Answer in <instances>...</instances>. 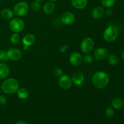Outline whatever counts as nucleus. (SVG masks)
Wrapping results in <instances>:
<instances>
[{"instance_id":"72a5a7b5","label":"nucleus","mask_w":124,"mask_h":124,"mask_svg":"<svg viewBox=\"0 0 124 124\" xmlns=\"http://www.w3.org/2000/svg\"><path fill=\"white\" fill-rule=\"evenodd\" d=\"M35 1H36V2H41V1H44V0H35Z\"/></svg>"},{"instance_id":"5701e85b","label":"nucleus","mask_w":124,"mask_h":124,"mask_svg":"<svg viewBox=\"0 0 124 124\" xmlns=\"http://www.w3.org/2000/svg\"><path fill=\"white\" fill-rule=\"evenodd\" d=\"M116 0H101V4L105 8H110L115 5Z\"/></svg>"},{"instance_id":"4468645a","label":"nucleus","mask_w":124,"mask_h":124,"mask_svg":"<svg viewBox=\"0 0 124 124\" xmlns=\"http://www.w3.org/2000/svg\"><path fill=\"white\" fill-rule=\"evenodd\" d=\"M87 0H71V5L76 9H84L87 7Z\"/></svg>"},{"instance_id":"2eb2a0df","label":"nucleus","mask_w":124,"mask_h":124,"mask_svg":"<svg viewBox=\"0 0 124 124\" xmlns=\"http://www.w3.org/2000/svg\"><path fill=\"white\" fill-rule=\"evenodd\" d=\"M10 73L9 67L4 63H0V79H3Z\"/></svg>"},{"instance_id":"f03ea898","label":"nucleus","mask_w":124,"mask_h":124,"mask_svg":"<svg viewBox=\"0 0 124 124\" xmlns=\"http://www.w3.org/2000/svg\"><path fill=\"white\" fill-rule=\"evenodd\" d=\"M19 88L18 81L16 79L10 78L6 79L1 84V90L6 94H11L16 93L17 90Z\"/></svg>"},{"instance_id":"b1692460","label":"nucleus","mask_w":124,"mask_h":124,"mask_svg":"<svg viewBox=\"0 0 124 124\" xmlns=\"http://www.w3.org/2000/svg\"><path fill=\"white\" fill-rule=\"evenodd\" d=\"M82 62H84V64L89 65V64H92V62H93V58L92 55L89 54H87L84 56L82 57Z\"/></svg>"},{"instance_id":"473e14b6","label":"nucleus","mask_w":124,"mask_h":124,"mask_svg":"<svg viewBox=\"0 0 124 124\" xmlns=\"http://www.w3.org/2000/svg\"><path fill=\"white\" fill-rule=\"evenodd\" d=\"M122 58L123 59V60L124 61V51H123V52L122 53Z\"/></svg>"},{"instance_id":"7ed1b4c3","label":"nucleus","mask_w":124,"mask_h":124,"mask_svg":"<svg viewBox=\"0 0 124 124\" xmlns=\"http://www.w3.org/2000/svg\"><path fill=\"white\" fill-rule=\"evenodd\" d=\"M118 36V30L117 29L114 25H110L104 31L103 34L104 39L108 42L115 41Z\"/></svg>"},{"instance_id":"f704fd0d","label":"nucleus","mask_w":124,"mask_h":124,"mask_svg":"<svg viewBox=\"0 0 124 124\" xmlns=\"http://www.w3.org/2000/svg\"><path fill=\"white\" fill-rule=\"evenodd\" d=\"M50 1H52V2H56V1H58V0H50Z\"/></svg>"},{"instance_id":"20e7f679","label":"nucleus","mask_w":124,"mask_h":124,"mask_svg":"<svg viewBox=\"0 0 124 124\" xmlns=\"http://www.w3.org/2000/svg\"><path fill=\"white\" fill-rule=\"evenodd\" d=\"M29 10V4L25 1H20L15 5L13 12L18 16H24L27 14Z\"/></svg>"},{"instance_id":"7c9ffc66","label":"nucleus","mask_w":124,"mask_h":124,"mask_svg":"<svg viewBox=\"0 0 124 124\" xmlns=\"http://www.w3.org/2000/svg\"><path fill=\"white\" fill-rule=\"evenodd\" d=\"M105 13H106L107 15L111 16V15H112L113 12H112V10H111V9H110V8H107V9L106 10H105Z\"/></svg>"},{"instance_id":"1a4fd4ad","label":"nucleus","mask_w":124,"mask_h":124,"mask_svg":"<svg viewBox=\"0 0 124 124\" xmlns=\"http://www.w3.org/2000/svg\"><path fill=\"white\" fill-rule=\"evenodd\" d=\"M70 64L75 67H78L82 63V56L80 53L74 52L71 53L69 57Z\"/></svg>"},{"instance_id":"f3484780","label":"nucleus","mask_w":124,"mask_h":124,"mask_svg":"<svg viewBox=\"0 0 124 124\" xmlns=\"http://www.w3.org/2000/svg\"><path fill=\"white\" fill-rule=\"evenodd\" d=\"M56 6L53 2H46L43 6V11L47 15H50L55 10Z\"/></svg>"},{"instance_id":"a211bd4d","label":"nucleus","mask_w":124,"mask_h":124,"mask_svg":"<svg viewBox=\"0 0 124 124\" xmlns=\"http://www.w3.org/2000/svg\"><path fill=\"white\" fill-rule=\"evenodd\" d=\"M111 105L116 110H121L124 106V102L121 98H115L111 101Z\"/></svg>"},{"instance_id":"c9c22d12","label":"nucleus","mask_w":124,"mask_h":124,"mask_svg":"<svg viewBox=\"0 0 124 124\" xmlns=\"http://www.w3.org/2000/svg\"><path fill=\"white\" fill-rule=\"evenodd\" d=\"M0 94H1V90H0Z\"/></svg>"},{"instance_id":"ddd939ff","label":"nucleus","mask_w":124,"mask_h":124,"mask_svg":"<svg viewBox=\"0 0 124 124\" xmlns=\"http://www.w3.org/2000/svg\"><path fill=\"white\" fill-rule=\"evenodd\" d=\"M35 41V36L33 34H27L23 38L22 40V42L24 46V49L25 50H27L29 47L33 44Z\"/></svg>"},{"instance_id":"aec40b11","label":"nucleus","mask_w":124,"mask_h":124,"mask_svg":"<svg viewBox=\"0 0 124 124\" xmlns=\"http://www.w3.org/2000/svg\"><path fill=\"white\" fill-rule=\"evenodd\" d=\"M1 15L5 19H12L14 16V12L10 8H5L1 10Z\"/></svg>"},{"instance_id":"dca6fc26","label":"nucleus","mask_w":124,"mask_h":124,"mask_svg":"<svg viewBox=\"0 0 124 124\" xmlns=\"http://www.w3.org/2000/svg\"><path fill=\"white\" fill-rule=\"evenodd\" d=\"M104 12H105V10L102 7L98 6V7L94 8V9L92 11V16L94 19H99L104 15Z\"/></svg>"},{"instance_id":"f257e3e1","label":"nucleus","mask_w":124,"mask_h":124,"mask_svg":"<svg viewBox=\"0 0 124 124\" xmlns=\"http://www.w3.org/2000/svg\"><path fill=\"white\" fill-rule=\"evenodd\" d=\"M110 78L107 74L103 71H97L92 78V83L94 87L98 89H102L108 85Z\"/></svg>"},{"instance_id":"4be33fe9","label":"nucleus","mask_w":124,"mask_h":124,"mask_svg":"<svg viewBox=\"0 0 124 124\" xmlns=\"http://www.w3.org/2000/svg\"><path fill=\"white\" fill-rule=\"evenodd\" d=\"M108 61L110 64L112 65H115L118 63L119 59L117 56L115 54H109L108 56Z\"/></svg>"},{"instance_id":"c85d7f7f","label":"nucleus","mask_w":124,"mask_h":124,"mask_svg":"<svg viewBox=\"0 0 124 124\" xmlns=\"http://www.w3.org/2000/svg\"><path fill=\"white\" fill-rule=\"evenodd\" d=\"M7 103V99L4 95L0 94V105H4Z\"/></svg>"},{"instance_id":"9b49d317","label":"nucleus","mask_w":124,"mask_h":124,"mask_svg":"<svg viewBox=\"0 0 124 124\" xmlns=\"http://www.w3.org/2000/svg\"><path fill=\"white\" fill-rule=\"evenodd\" d=\"M72 82L76 85H81L82 84L85 79L84 74L81 71L78 70L73 73L71 76Z\"/></svg>"},{"instance_id":"412c9836","label":"nucleus","mask_w":124,"mask_h":124,"mask_svg":"<svg viewBox=\"0 0 124 124\" xmlns=\"http://www.w3.org/2000/svg\"><path fill=\"white\" fill-rule=\"evenodd\" d=\"M21 39L20 35L18 33H13L10 37V41L13 44H17L19 42Z\"/></svg>"},{"instance_id":"f8f14e48","label":"nucleus","mask_w":124,"mask_h":124,"mask_svg":"<svg viewBox=\"0 0 124 124\" xmlns=\"http://www.w3.org/2000/svg\"><path fill=\"white\" fill-rule=\"evenodd\" d=\"M61 21L65 25H71L75 22V16L72 12H66L61 16Z\"/></svg>"},{"instance_id":"6e6552de","label":"nucleus","mask_w":124,"mask_h":124,"mask_svg":"<svg viewBox=\"0 0 124 124\" xmlns=\"http://www.w3.org/2000/svg\"><path fill=\"white\" fill-rule=\"evenodd\" d=\"M8 59L12 61H19L22 57V52L20 50L16 48H12L6 52Z\"/></svg>"},{"instance_id":"423d86ee","label":"nucleus","mask_w":124,"mask_h":124,"mask_svg":"<svg viewBox=\"0 0 124 124\" xmlns=\"http://www.w3.org/2000/svg\"><path fill=\"white\" fill-rule=\"evenodd\" d=\"M94 46V42L92 38H85L81 43V50L83 53H89L93 49Z\"/></svg>"},{"instance_id":"2f4dec72","label":"nucleus","mask_w":124,"mask_h":124,"mask_svg":"<svg viewBox=\"0 0 124 124\" xmlns=\"http://www.w3.org/2000/svg\"><path fill=\"white\" fill-rule=\"evenodd\" d=\"M15 124H27L24 121H18V122H16Z\"/></svg>"},{"instance_id":"39448f33","label":"nucleus","mask_w":124,"mask_h":124,"mask_svg":"<svg viewBox=\"0 0 124 124\" xmlns=\"http://www.w3.org/2000/svg\"><path fill=\"white\" fill-rule=\"evenodd\" d=\"M9 27L13 32L19 33L24 30L25 27V23L21 18H13L9 23Z\"/></svg>"},{"instance_id":"9d476101","label":"nucleus","mask_w":124,"mask_h":124,"mask_svg":"<svg viewBox=\"0 0 124 124\" xmlns=\"http://www.w3.org/2000/svg\"><path fill=\"white\" fill-rule=\"evenodd\" d=\"M94 57L96 59L99 61L104 60L106 59L109 55V52L107 48L103 47H99L94 50L93 53Z\"/></svg>"},{"instance_id":"a878e982","label":"nucleus","mask_w":124,"mask_h":124,"mask_svg":"<svg viewBox=\"0 0 124 124\" xmlns=\"http://www.w3.org/2000/svg\"><path fill=\"white\" fill-rule=\"evenodd\" d=\"M105 115H106L107 117H113L115 115V111H114L113 108L111 107H107L105 110Z\"/></svg>"},{"instance_id":"c756f323","label":"nucleus","mask_w":124,"mask_h":124,"mask_svg":"<svg viewBox=\"0 0 124 124\" xmlns=\"http://www.w3.org/2000/svg\"><path fill=\"white\" fill-rule=\"evenodd\" d=\"M68 48H69V45L67 44H65L63 46H62L60 48V52L61 53H65V52H66L67 50H68Z\"/></svg>"},{"instance_id":"6ab92c4d","label":"nucleus","mask_w":124,"mask_h":124,"mask_svg":"<svg viewBox=\"0 0 124 124\" xmlns=\"http://www.w3.org/2000/svg\"><path fill=\"white\" fill-rule=\"evenodd\" d=\"M17 96L18 98L22 100H25L29 98V91L27 88H24V87H21V88H19L16 92Z\"/></svg>"},{"instance_id":"393cba45","label":"nucleus","mask_w":124,"mask_h":124,"mask_svg":"<svg viewBox=\"0 0 124 124\" xmlns=\"http://www.w3.org/2000/svg\"><path fill=\"white\" fill-rule=\"evenodd\" d=\"M31 8L34 12H38L41 8V5H40V4L38 2L35 1V2H33L31 4Z\"/></svg>"},{"instance_id":"0eeeda50","label":"nucleus","mask_w":124,"mask_h":124,"mask_svg":"<svg viewBox=\"0 0 124 124\" xmlns=\"http://www.w3.org/2000/svg\"><path fill=\"white\" fill-rule=\"evenodd\" d=\"M72 80L69 75H64L60 76L58 81L59 87L64 90H69L72 86Z\"/></svg>"},{"instance_id":"bb28decb","label":"nucleus","mask_w":124,"mask_h":124,"mask_svg":"<svg viewBox=\"0 0 124 124\" xmlns=\"http://www.w3.org/2000/svg\"><path fill=\"white\" fill-rule=\"evenodd\" d=\"M8 60L7 56V53L5 50H0V61H6Z\"/></svg>"},{"instance_id":"cd10ccee","label":"nucleus","mask_w":124,"mask_h":124,"mask_svg":"<svg viewBox=\"0 0 124 124\" xmlns=\"http://www.w3.org/2000/svg\"><path fill=\"white\" fill-rule=\"evenodd\" d=\"M53 73L56 76H61L63 74V70L61 68H56L53 71Z\"/></svg>"}]
</instances>
